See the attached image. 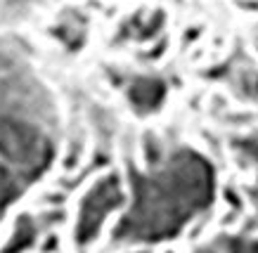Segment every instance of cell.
<instances>
[{
  "label": "cell",
  "mask_w": 258,
  "mask_h": 253,
  "mask_svg": "<svg viewBox=\"0 0 258 253\" xmlns=\"http://www.w3.org/2000/svg\"><path fill=\"white\" fill-rule=\"evenodd\" d=\"M128 97L138 109H154L164 100V83L157 78H138L128 88Z\"/></svg>",
  "instance_id": "cell-3"
},
{
  "label": "cell",
  "mask_w": 258,
  "mask_h": 253,
  "mask_svg": "<svg viewBox=\"0 0 258 253\" xmlns=\"http://www.w3.org/2000/svg\"><path fill=\"white\" fill-rule=\"evenodd\" d=\"M55 109L31 66L0 43V154L38 173L55 142Z\"/></svg>",
  "instance_id": "cell-1"
},
{
  "label": "cell",
  "mask_w": 258,
  "mask_h": 253,
  "mask_svg": "<svg viewBox=\"0 0 258 253\" xmlns=\"http://www.w3.org/2000/svg\"><path fill=\"white\" fill-rule=\"evenodd\" d=\"M29 3H36V0H29Z\"/></svg>",
  "instance_id": "cell-4"
},
{
  "label": "cell",
  "mask_w": 258,
  "mask_h": 253,
  "mask_svg": "<svg viewBox=\"0 0 258 253\" xmlns=\"http://www.w3.org/2000/svg\"><path fill=\"white\" fill-rule=\"evenodd\" d=\"M118 201V185L114 180H102L93 192H90V197H88L86 206H83V220H81V234H86L90 237L97 227V222L100 218L107 211H109L111 206Z\"/></svg>",
  "instance_id": "cell-2"
}]
</instances>
